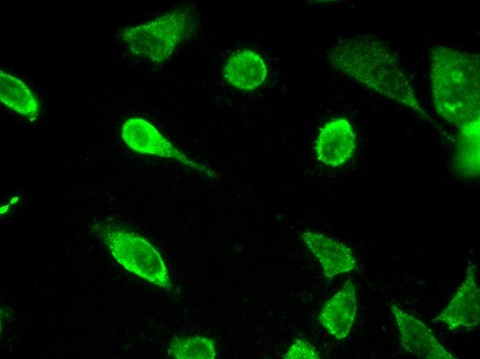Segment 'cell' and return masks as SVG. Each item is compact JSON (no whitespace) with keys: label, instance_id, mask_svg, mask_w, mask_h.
<instances>
[{"label":"cell","instance_id":"10","mask_svg":"<svg viewBox=\"0 0 480 359\" xmlns=\"http://www.w3.org/2000/svg\"><path fill=\"white\" fill-rule=\"evenodd\" d=\"M357 311L354 283L349 279L323 306L317 320L328 332L337 340L349 334Z\"/></svg>","mask_w":480,"mask_h":359},{"label":"cell","instance_id":"13","mask_svg":"<svg viewBox=\"0 0 480 359\" xmlns=\"http://www.w3.org/2000/svg\"><path fill=\"white\" fill-rule=\"evenodd\" d=\"M168 356L176 359H214L217 356L214 340L203 336H183L171 340Z\"/></svg>","mask_w":480,"mask_h":359},{"label":"cell","instance_id":"7","mask_svg":"<svg viewBox=\"0 0 480 359\" xmlns=\"http://www.w3.org/2000/svg\"><path fill=\"white\" fill-rule=\"evenodd\" d=\"M476 277V267L469 264L464 280L436 321L450 329L472 328L479 324L480 292Z\"/></svg>","mask_w":480,"mask_h":359},{"label":"cell","instance_id":"15","mask_svg":"<svg viewBox=\"0 0 480 359\" xmlns=\"http://www.w3.org/2000/svg\"><path fill=\"white\" fill-rule=\"evenodd\" d=\"M467 140H479V139H467ZM457 141H462V140H457Z\"/></svg>","mask_w":480,"mask_h":359},{"label":"cell","instance_id":"12","mask_svg":"<svg viewBox=\"0 0 480 359\" xmlns=\"http://www.w3.org/2000/svg\"><path fill=\"white\" fill-rule=\"evenodd\" d=\"M0 99L17 114L35 119L39 114V104L34 93L20 79L0 71Z\"/></svg>","mask_w":480,"mask_h":359},{"label":"cell","instance_id":"11","mask_svg":"<svg viewBox=\"0 0 480 359\" xmlns=\"http://www.w3.org/2000/svg\"><path fill=\"white\" fill-rule=\"evenodd\" d=\"M223 75L234 88L254 90L265 81L268 68L258 53L251 50H243L228 58L223 67Z\"/></svg>","mask_w":480,"mask_h":359},{"label":"cell","instance_id":"8","mask_svg":"<svg viewBox=\"0 0 480 359\" xmlns=\"http://www.w3.org/2000/svg\"><path fill=\"white\" fill-rule=\"evenodd\" d=\"M356 146V133L352 124L346 119L339 117L330 120L320 128L314 151L319 162L337 168L352 158Z\"/></svg>","mask_w":480,"mask_h":359},{"label":"cell","instance_id":"3","mask_svg":"<svg viewBox=\"0 0 480 359\" xmlns=\"http://www.w3.org/2000/svg\"><path fill=\"white\" fill-rule=\"evenodd\" d=\"M195 27L190 10L179 8L149 22L125 28L120 35L133 55L161 64L172 56Z\"/></svg>","mask_w":480,"mask_h":359},{"label":"cell","instance_id":"14","mask_svg":"<svg viewBox=\"0 0 480 359\" xmlns=\"http://www.w3.org/2000/svg\"><path fill=\"white\" fill-rule=\"evenodd\" d=\"M285 359H319L318 350L306 339L297 338L294 340L286 353Z\"/></svg>","mask_w":480,"mask_h":359},{"label":"cell","instance_id":"2","mask_svg":"<svg viewBox=\"0 0 480 359\" xmlns=\"http://www.w3.org/2000/svg\"><path fill=\"white\" fill-rule=\"evenodd\" d=\"M328 59L336 68L366 87L432 122L421 106L396 54L383 41L371 37L343 39L332 47Z\"/></svg>","mask_w":480,"mask_h":359},{"label":"cell","instance_id":"9","mask_svg":"<svg viewBox=\"0 0 480 359\" xmlns=\"http://www.w3.org/2000/svg\"><path fill=\"white\" fill-rule=\"evenodd\" d=\"M301 239L318 260L326 278L332 280L337 275L358 269L352 250L344 243L310 230L303 231Z\"/></svg>","mask_w":480,"mask_h":359},{"label":"cell","instance_id":"6","mask_svg":"<svg viewBox=\"0 0 480 359\" xmlns=\"http://www.w3.org/2000/svg\"><path fill=\"white\" fill-rule=\"evenodd\" d=\"M390 311L404 350L422 358L457 359L440 344L432 331L417 318L395 304H391Z\"/></svg>","mask_w":480,"mask_h":359},{"label":"cell","instance_id":"4","mask_svg":"<svg viewBox=\"0 0 480 359\" xmlns=\"http://www.w3.org/2000/svg\"><path fill=\"white\" fill-rule=\"evenodd\" d=\"M94 230L123 268L153 284L172 289L162 256L146 239L112 223L97 224Z\"/></svg>","mask_w":480,"mask_h":359},{"label":"cell","instance_id":"1","mask_svg":"<svg viewBox=\"0 0 480 359\" xmlns=\"http://www.w3.org/2000/svg\"><path fill=\"white\" fill-rule=\"evenodd\" d=\"M430 61L436 112L457 126L458 137H479V55L436 46L430 50Z\"/></svg>","mask_w":480,"mask_h":359},{"label":"cell","instance_id":"5","mask_svg":"<svg viewBox=\"0 0 480 359\" xmlns=\"http://www.w3.org/2000/svg\"><path fill=\"white\" fill-rule=\"evenodd\" d=\"M121 135L132 151L143 155L169 158L185 167L206 173L213 172L186 155L168 139L153 124L141 117H130L122 124Z\"/></svg>","mask_w":480,"mask_h":359}]
</instances>
